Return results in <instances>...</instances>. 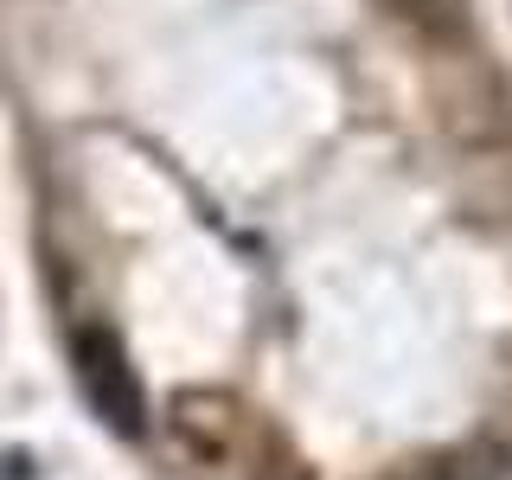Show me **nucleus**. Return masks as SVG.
I'll return each mask as SVG.
<instances>
[{"instance_id":"nucleus-1","label":"nucleus","mask_w":512,"mask_h":480,"mask_svg":"<svg viewBox=\"0 0 512 480\" xmlns=\"http://www.w3.org/2000/svg\"><path fill=\"white\" fill-rule=\"evenodd\" d=\"M71 359H77V384H84V397L103 410V423L141 429V384H135V372H128L122 346L109 340L103 327H84L71 340Z\"/></svg>"}]
</instances>
